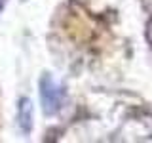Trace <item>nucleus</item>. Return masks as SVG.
Instances as JSON below:
<instances>
[{
	"label": "nucleus",
	"mask_w": 152,
	"mask_h": 143,
	"mask_svg": "<svg viewBox=\"0 0 152 143\" xmlns=\"http://www.w3.org/2000/svg\"><path fill=\"white\" fill-rule=\"evenodd\" d=\"M40 94H42V103H44V111L48 114H53L61 109L63 105V90L57 88L53 80L50 76H44L40 82Z\"/></svg>",
	"instance_id": "obj_1"
},
{
	"label": "nucleus",
	"mask_w": 152,
	"mask_h": 143,
	"mask_svg": "<svg viewBox=\"0 0 152 143\" xmlns=\"http://www.w3.org/2000/svg\"><path fill=\"white\" fill-rule=\"evenodd\" d=\"M19 126H21V130L25 133L31 132V128H32V105L25 97L19 103Z\"/></svg>",
	"instance_id": "obj_2"
}]
</instances>
